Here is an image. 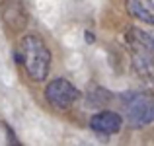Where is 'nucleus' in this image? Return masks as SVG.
<instances>
[{
    "label": "nucleus",
    "mask_w": 154,
    "mask_h": 146,
    "mask_svg": "<svg viewBox=\"0 0 154 146\" xmlns=\"http://www.w3.org/2000/svg\"><path fill=\"white\" fill-rule=\"evenodd\" d=\"M146 2H148V4H150V6L154 8V0H146Z\"/></svg>",
    "instance_id": "obj_8"
},
{
    "label": "nucleus",
    "mask_w": 154,
    "mask_h": 146,
    "mask_svg": "<svg viewBox=\"0 0 154 146\" xmlns=\"http://www.w3.org/2000/svg\"><path fill=\"white\" fill-rule=\"evenodd\" d=\"M125 6H127V12L135 20L146 23V26H154V12L148 10L140 0H125Z\"/></svg>",
    "instance_id": "obj_7"
},
{
    "label": "nucleus",
    "mask_w": 154,
    "mask_h": 146,
    "mask_svg": "<svg viewBox=\"0 0 154 146\" xmlns=\"http://www.w3.org/2000/svg\"><path fill=\"white\" fill-rule=\"evenodd\" d=\"M125 109L129 123L135 127H144L154 121V99L146 96H135L133 99H129Z\"/></svg>",
    "instance_id": "obj_3"
},
{
    "label": "nucleus",
    "mask_w": 154,
    "mask_h": 146,
    "mask_svg": "<svg viewBox=\"0 0 154 146\" xmlns=\"http://www.w3.org/2000/svg\"><path fill=\"white\" fill-rule=\"evenodd\" d=\"M127 41L131 43L133 49H140L154 55V35L146 31L139 29V27H129L127 29Z\"/></svg>",
    "instance_id": "obj_6"
},
{
    "label": "nucleus",
    "mask_w": 154,
    "mask_h": 146,
    "mask_svg": "<svg viewBox=\"0 0 154 146\" xmlns=\"http://www.w3.org/2000/svg\"><path fill=\"white\" fill-rule=\"evenodd\" d=\"M45 99L57 111H68L80 99V92L64 78H55L45 88Z\"/></svg>",
    "instance_id": "obj_2"
},
{
    "label": "nucleus",
    "mask_w": 154,
    "mask_h": 146,
    "mask_svg": "<svg viewBox=\"0 0 154 146\" xmlns=\"http://www.w3.org/2000/svg\"><path fill=\"white\" fill-rule=\"evenodd\" d=\"M123 127V119L115 111H100L92 115L90 119V129L98 135H115Z\"/></svg>",
    "instance_id": "obj_4"
},
{
    "label": "nucleus",
    "mask_w": 154,
    "mask_h": 146,
    "mask_svg": "<svg viewBox=\"0 0 154 146\" xmlns=\"http://www.w3.org/2000/svg\"><path fill=\"white\" fill-rule=\"evenodd\" d=\"M2 18L12 31H22L27 26V12L20 0H4Z\"/></svg>",
    "instance_id": "obj_5"
},
{
    "label": "nucleus",
    "mask_w": 154,
    "mask_h": 146,
    "mask_svg": "<svg viewBox=\"0 0 154 146\" xmlns=\"http://www.w3.org/2000/svg\"><path fill=\"white\" fill-rule=\"evenodd\" d=\"M20 49L23 53V68L27 76L35 82L47 80L51 70V49L45 41L39 35H26Z\"/></svg>",
    "instance_id": "obj_1"
}]
</instances>
